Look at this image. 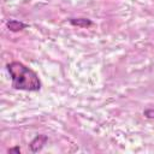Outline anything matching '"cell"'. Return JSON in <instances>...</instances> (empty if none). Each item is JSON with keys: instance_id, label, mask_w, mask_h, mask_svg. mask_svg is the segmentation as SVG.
Listing matches in <instances>:
<instances>
[{"instance_id": "1", "label": "cell", "mask_w": 154, "mask_h": 154, "mask_svg": "<svg viewBox=\"0 0 154 154\" xmlns=\"http://www.w3.org/2000/svg\"><path fill=\"white\" fill-rule=\"evenodd\" d=\"M6 69L12 79V87L16 90L38 91L41 89V81L37 73L20 61H11Z\"/></svg>"}, {"instance_id": "3", "label": "cell", "mask_w": 154, "mask_h": 154, "mask_svg": "<svg viewBox=\"0 0 154 154\" xmlns=\"http://www.w3.org/2000/svg\"><path fill=\"white\" fill-rule=\"evenodd\" d=\"M6 26H7V29L10 31L18 32V31H22L25 28H28V24L26 23H23L20 20H17V19H8L6 22Z\"/></svg>"}, {"instance_id": "5", "label": "cell", "mask_w": 154, "mask_h": 154, "mask_svg": "<svg viewBox=\"0 0 154 154\" xmlns=\"http://www.w3.org/2000/svg\"><path fill=\"white\" fill-rule=\"evenodd\" d=\"M143 116L148 119H154V108H147L143 111Z\"/></svg>"}, {"instance_id": "4", "label": "cell", "mask_w": 154, "mask_h": 154, "mask_svg": "<svg viewBox=\"0 0 154 154\" xmlns=\"http://www.w3.org/2000/svg\"><path fill=\"white\" fill-rule=\"evenodd\" d=\"M69 23L77 28H89L93 25V22L89 18H69Z\"/></svg>"}, {"instance_id": "2", "label": "cell", "mask_w": 154, "mask_h": 154, "mask_svg": "<svg viewBox=\"0 0 154 154\" xmlns=\"http://www.w3.org/2000/svg\"><path fill=\"white\" fill-rule=\"evenodd\" d=\"M47 141H48V137H47L46 135H37V136L29 143L30 150H31L32 153L40 152V150L43 148V146L47 143Z\"/></svg>"}, {"instance_id": "6", "label": "cell", "mask_w": 154, "mask_h": 154, "mask_svg": "<svg viewBox=\"0 0 154 154\" xmlns=\"http://www.w3.org/2000/svg\"><path fill=\"white\" fill-rule=\"evenodd\" d=\"M8 153H16V154H19L20 153V148L17 146V147H12V148H10L8 150H7Z\"/></svg>"}]
</instances>
